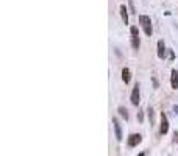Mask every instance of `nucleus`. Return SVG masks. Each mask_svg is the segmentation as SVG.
I'll return each mask as SVG.
<instances>
[{
  "label": "nucleus",
  "mask_w": 178,
  "mask_h": 156,
  "mask_svg": "<svg viewBox=\"0 0 178 156\" xmlns=\"http://www.w3.org/2000/svg\"><path fill=\"white\" fill-rule=\"evenodd\" d=\"M139 24L141 27L144 28V31H145L147 36H151V33H153V30H151V21L148 16H139Z\"/></svg>",
  "instance_id": "obj_1"
},
{
  "label": "nucleus",
  "mask_w": 178,
  "mask_h": 156,
  "mask_svg": "<svg viewBox=\"0 0 178 156\" xmlns=\"http://www.w3.org/2000/svg\"><path fill=\"white\" fill-rule=\"evenodd\" d=\"M130 31H131V47H133L134 50H139L141 39H139V31H137V27H131Z\"/></svg>",
  "instance_id": "obj_2"
},
{
  "label": "nucleus",
  "mask_w": 178,
  "mask_h": 156,
  "mask_svg": "<svg viewBox=\"0 0 178 156\" xmlns=\"http://www.w3.org/2000/svg\"><path fill=\"white\" fill-rule=\"evenodd\" d=\"M127 142H128V147H137V145L142 142V136L136 134V133H134V134H130Z\"/></svg>",
  "instance_id": "obj_3"
},
{
  "label": "nucleus",
  "mask_w": 178,
  "mask_h": 156,
  "mask_svg": "<svg viewBox=\"0 0 178 156\" xmlns=\"http://www.w3.org/2000/svg\"><path fill=\"white\" fill-rule=\"evenodd\" d=\"M141 102V92H139V84H136L133 88V92H131V103L134 106H137Z\"/></svg>",
  "instance_id": "obj_4"
},
{
  "label": "nucleus",
  "mask_w": 178,
  "mask_h": 156,
  "mask_svg": "<svg viewBox=\"0 0 178 156\" xmlns=\"http://www.w3.org/2000/svg\"><path fill=\"white\" fill-rule=\"evenodd\" d=\"M169 131V120H167V116L164 112H161V127H159V133L161 134H166Z\"/></svg>",
  "instance_id": "obj_5"
},
{
  "label": "nucleus",
  "mask_w": 178,
  "mask_h": 156,
  "mask_svg": "<svg viewBox=\"0 0 178 156\" xmlns=\"http://www.w3.org/2000/svg\"><path fill=\"white\" fill-rule=\"evenodd\" d=\"M113 127H114V133H116V139L120 142L122 141V128H120V123H119V120L116 117L113 119Z\"/></svg>",
  "instance_id": "obj_6"
},
{
  "label": "nucleus",
  "mask_w": 178,
  "mask_h": 156,
  "mask_svg": "<svg viewBox=\"0 0 178 156\" xmlns=\"http://www.w3.org/2000/svg\"><path fill=\"white\" fill-rule=\"evenodd\" d=\"M170 86H172V89H178V72L173 69L172 74H170Z\"/></svg>",
  "instance_id": "obj_7"
},
{
  "label": "nucleus",
  "mask_w": 178,
  "mask_h": 156,
  "mask_svg": "<svg viewBox=\"0 0 178 156\" xmlns=\"http://www.w3.org/2000/svg\"><path fill=\"white\" fill-rule=\"evenodd\" d=\"M122 80H124L125 84H128V83H130L131 74H130V69H128V67H124V69H122Z\"/></svg>",
  "instance_id": "obj_8"
},
{
  "label": "nucleus",
  "mask_w": 178,
  "mask_h": 156,
  "mask_svg": "<svg viewBox=\"0 0 178 156\" xmlns=\"http://www.w3.org/2000/svg\"><path fill=\"white\" fill-rule=\"evenodd\" d=\"M119 11H120V16H122V21H124V24L128 25V13H127V8H125V5H120Z\"/></svg>",
  "instance_id": "obj_9"
},
{
  "label": "nucleus",
  "mask_w": 178,
  "mask_h": 156,
  "mask_svg": "<svg viewBox=\"0 0 178 156\" xmlns=\"http://www.w3.org/2000/svg\"><path fill=\"white\" fill-rule=\"evenodd\" d=\"M164 55H166V45L163 41H159L158 42V58H164Z\"/></svg>",
  "instance_id": "obj_10"
},
{
  "label": "nucleus",
  "mask_w": 178,
  "mask_h": 156,
  "mask_svg": "<svg viewBox=\"0 0 178 156\" xmlns=\"http://www.w3.org/2000/svg\"><path fill=\"white\" fill-rule=\"evenodd\" d=\"M117 111H119V114H120V117L124 119V120H128V111L124 108V106H119Z\"/></svg>",
  "instance_id": "obj_11"
},
{
  "label": "nucleus",
  "mask_w": 178,
  "mask_h": 156,
  "mask_svg": "<svg viewBox=\"0 0 178 156\" xmlns=\"http://www.w3.org/2000/svg\"><path fill=\"white\" fill-rule=\"evenodd\" d=\"M148 119H150V123H153V122H155V119H153V109H151V108H148Z\"/></svg>",
  "instance_id": "obj_12"
},
{
  "label": "nucleus",
  "mask_w": 178,
  "mask_h": 156,
  "mask_svg": "<svg viewBox=\"0 0 178 156\" xmlns=\"http://www.w3.org/2000/svg\"><path fill=\"white\" fill-rule=\"evenodd\" d=\"M173 142H175V144H178V131L173 133Z\"/></svg>",
  "instance_id": "obj_13"
},
{
  "label": "nucleus",
  "mask_w": 178,
  "mask_h": 156,
  "mask_svg": "<svg viewBox=\"0 0 178 156\" xmlns=\"http://www.w3.org/2000/svg\"><path fill=\"white\" fill-rule=\"evenodd\" d=\"M137 119H139V122H142V111H141L139 114H137Z\"/></svg>",
  "instance_id": "obj_14"
},
{
  "label": "nucleus",
  "mask_w": 178,
  "mask_h": 156,
  "mask_svg": "<svg viewBox=\"0 0 178 156\" xmlns=\"http://www.w3.org/2000/svg\"><path fill=\"white\" fill-rule=\"evenodd\" d=\"M173 112H175V114L178 116V105H175V106H173Z\"/></svg>",
  "instance_id": "obj_15"
}]
</instances>
